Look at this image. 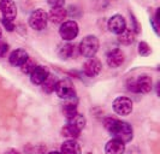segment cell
Segmentation results:
<instances>
[{"label":"cell","mask_w":160,"mask_h":154,"mask_svg":"<svg viewBox=\"0 0 160 154\" xmlns=\"http://www.w3.org/2000/svg\"><path fill=\"white\" fill-rule=\"evenodd\" d=\"M125 152V145L123 141L118 138L110 140L105 146V153L106 154H123Z\"/></svg>","instance_id":"cell-13"},{"label":"cell","mask_w":160,"mask_h":154,"mask_svg":"<svg viewBox=\"0 0 160 154\" xmlns=\"http://www.w3.org/2000/svg\"><path fill=\"white\" fill-rule=\"evenodd\" d=\"M0 11L4 19L13 21L17 16V6L13 0H0Z\"/></svg>","instance_id":"cell-8"},{"label":"cell","mask_w":160,"mask_h":154,"mask_svg":"<svg viewBox=\"0 0 160 154\" xmlns=\"http://www.w3.org/2000/svg\"><path fill=\"white\" fill-rule=\"evenodd\" d=\"M78 32H80V28L75 21L63 22L60 24V28H59V35L65 41H71L73 39H76L78 35Z\"/></svg>","instance_id":"cell-5"},{"label":"cell","mask_w":160,"mask_h":154,"mask_svg":"<svg viewBox=\"0 0 160 154\" xmlns=\"http://www.w3.org/2000/svg\"><path fill=\"white\" fill-rule=\"evenodd\" d=\"M81 131L78 128H76L75 125H72L70 123H68L66 125L63 127V129H62V135L66 137L68 140H76V138L80 136Z\"/></svg>","instance_id":"cell-17"},{"label":"cell","mask_w":160,"mask_h":154,"mask_svg":"<svg viewBox=\"0 0 160 154\" xmlns=\"http://www.w3.org/2000/svg\"><path fill=\"white\" fill-rule=\"evenodd\" d=\"M113 110L119 116H128L132 112V101L127 97H118L113 101Z\"/></svg>","instance_id":"cell-6"},{"label":"cell","mask_w":160,"mask_h":154,"mask_svg":"<svg viewBox=\"0 0 160 154\" xmlns=\"http://www.w3.org/2000/svg\"><path fill=\"white\" fill-rule=\"evenodd\" d=\"M54 92L57 93V95L60 99H63V100H66L69 97H75L73 86H72V83L69 80H62V81L57 82Z\"/></svg>","instance_id":"cell-7"},{"label":"cell","mask_w":160,"mask_h":154,"mask_svg":"<svg viewBox=\"0 0 160 154\" xmlns=\"http://www.w3.org/2000/svg\"><path fill=\"white\" fill-rule=\"evenodd\" d=\"M130 17H131V19H132V23H134V30H135V32H140V27H138V23H137L136 18H135V16L131 13L130 15Z\"/></svg>","instance_id":"cell-27"},{"label":"cell","mask_w":160,"mask_h":154,"mask_svg":"<svg viewBox=\"0 0 160 154\" xmlns=\"http://www.w3.org/2000/svg\"><path fill=\"white\" fill-rule=\"evenodd\" d=\"M48 23L47 12L42 8H38L32 11L29 17V25L34 30H43Z\"/></svg>","instance_id":"cell-4"},{"label":"cell","mask_w":160,"mask_h":154,"mask_svg":"<svg viewBox=\"0 0 160 154\" xmlns=\"http://www.w3.org/2000/svg\"><path fill=\"white\" fill-rule=\"evenodd\" d=\"M58 54L62 59H70L75 54V46L71 43H65V45L59 47Z\"/></svg>","instance_id":"cell-19"},{"label":"cell","mask_w":160,"mask_h":154,"mask_svg":"<svg viewBox=\"0 0 160 154\" xmlns=\"http://www.w3.org/2000/svg\"><path fill=\"white\" fill-rule=\"evenodd\" d=\"M152 78L147 75H141L137 78H130L127 83V87L132 93H149L152 90Z\"/></svg>","instance_id":"cell-2"},{"label":"cell","mask_w":160,"mask_h":154,"mask_svg":"<svg viewBox=\"0 0 160 154\" xmlns=\"http://www.w3.org/2000/svg\"><path fill=\"white\" fill-rule=\"evenodd\" d=\"M62 154H81V147L75 140H66L62 145Z\"/></svg>","instance_id":"cell-16"},{"label":"cell","mask_w":160,"mask_h":154,"mask_svg":"<svg viewBox=\"0 0 160 154\" xmlns=\"http://www.w3.org/2000/svg\"><path fill=\"white\" fill-rule=\"evenodd\" d=\"M104 124H105V128L107 129V131L114 138H118L120 141H123L124 143L132 140L134 130H132L131 125L129 123L108 117V118H106L104 121Z\"/></svg>","instance_id":"cell-1"},{"label":"cell","mask_w":160,"mask_h":154,"mask_svg":"<svg viewBox=\"0 0 160 154\" xmlns=\"http://www.w3.org/2000/svg\"><path fill=\"white\" fill-rule=\"evenodd\" d=\"M8 52V45L5 42H0V58H4Z\"/></svg>","instance_id":"cell-25"},{"label":"cell","mask_w":160,"mask_h":154,"mask_svg":"<svg viewBox=\"0 0 160 154\" xmlns=\"http://www.w3.org/2000/svg\"><path fill=\"white\" fill-rule=\"evenodd\" d=\"M2 24L5 25V28L8 32H12L15 29V24L12 23V21H8V19H2Z\"/></svg>","instance_id":"cell-26"},{"label":"cell","mask_w":160,"mask_h":154,"mask_svg":"<svg viewBox=\"0 0 160 154\" xmlns=\"http://www.w3.org/2000/svg\"><path fill=\"white\" fill-rule=\"evenodd\" d=\"M125 28H127V22H125L124 17L122 16V15H114V16L110 18V21H108V29H110L111 32L116 34V35H119Z\"/></svg>","instance_id":"cell-10"},{"label":"cell","mask_w":160,"mask_h":154,"mask_svg":"<svg viewBox=\"0 0 160 154\" xmlns=\"http://www.w3.org/2000/svg\"><path fill=\"white\" fill-rule=\"evenodd\" d=\"M118 41L123 45H131L135 41V32L132 29H124L118 35Z\"/></svg>","instance_id":"cell-18"},{"label":"cell","mask_w":160,"mask_h":154,"mask_svg":"<svg viewBox=\"0 0 160 154\" xmlns=\"http://www.w3.org/2000/svg\"><path fill=\"white\" fill-rule=\"evenodd\" d=\"M28 58H29V56L24 49L18 48L10 54L8 60H10V64L13 65V66H21V65H23L25 63V60Z\"/></svg>","instance_id":"cell-14"},{"label":"cell","mask_w":160,"mask_h":154,"mask_svg":"<svg viewBox=\"0 0 160 154\" xmlns=\"http://www.w3.org/2000/svg\"><path fill=\"white\" fill-rule=\"evenodd\" d=\"M48 154H62V153H60V152H56V151H54V152H49Z\"/></svg>","instance_id":"cell-29"},{"label":"cell","mask_w":160,"mask_h":154,"mask_svg":"<svg viewBox=\"0 0 160 154\" xmlns=\"http://www.w3.org/2000/svg\"><path fill=\"white\" fill-rule=\"evenodd\" d=\"M151 47L148 46V43L147 42H144V41H141L140 43H138V53L142 56V57H147V56H149L151 54Z\"/></svg>","instance_id":"cell-22"},{"label":"cell","mask_w":160,"mask_h":154,"mask_svg":"<svg viewBox=\"0 0 160 154\" xmlns=\"http://www.w3.org/2000/svg\"><path fill=\"white\" fill-rule=\"evenodd\" d=\"M101 71V63L98 58H88V60L84 63L83 66V72L86 73L88 77H95Z\"/></svg>","instance_id":"cell-9"},{"label":"cell","mask_w":160,"mask_h":154,"mask_svg":"<svg viewBox=\"0 0 160 154\" xmlns=\"http://www.w3.org/2000/svg\"><path fill=\"white\" fill-rule=\"evenodd\" d=\"M35 66H36V65L34 64V62H32L30 58H28V59L25 60V63H24L23 65H21L22 71H23L24 73H30Z\"/></svg>","instance_id":"cell-23"},{"label":"cell","mask_w":160,"mask_h":154,"mask_svg":"<svg viewBox=\"0 0 160 154\" xmlns=\"http://www.w3.org/2000/svg\"><path fill=\"white\" fill-rule=\"evenodd\" d=\"M0 37H1V29H0Z\"/></svg>","instance_id":"cell-30"},{"label":"cell","mask_w":160,"mask_h":154,"mask_svg":"<svg viewBox=\"0 0 160 154\" xmlns=\"http://www.w3.org/2000/svg\"><path fill=\"white\" fill-rule=\"evenodd\" d=\"M6 154H19L17 151H15V149H10V151H8V153Z\"/></svg>","instance_id":"cell-28"},{"label":"cell","mask_w":160,"mask_h":154,"mask_svg":"<svg viewBox=\"0 0 160 154\" xmlns=\"http://www.w3.org/2000/svg\"><path fill=\"white\" fill-rule=\"evenodd\" d=\"M57 82H58V81H57V78L54 77V76L48 75L47 78H46V80L43 81V83L41 84V86H42V90H43L45 93H47V94L52 93V92H54Z\"/></svg>","instance_id":"cell-20"},{"label":"cell","mask_w":160,"mask_h":154,"mask_svg":"<svg viewBox=\"0 0 160 154\" xmlns=\"http://www.w3.org/2000/svg\"><path fill=\"white\" fill-rule=\"evenodd\" d=\"M68 123H70L72 125H75L76 128L82 130L84 128V125H86V118H84V116H82V114L77 112L76 114H73L71 118L68 119Z\"/></svg>","instance_id":"cell-21"},{"label":"cell","mask_w":160,"mask_h":154,"mask_svg":"<svg viewBox=\"0 0 160 154\" xmlns=\"http://www.w3.org/2000/svg\"><path fill=\"white\" fill-rule=\"evenodd\" d=\"M47 2L51 7H63L65 0H47Z\"/></svg>","instance_id":"cell-24"},{"label":"cell","mask_w":160,"mask_h":154,"mask_svg":"<svg viewBox=\"0 0 160 154\" xmlns=\"http://www.w3.org/2000/svg\"><path fill=\"white\" fill-rule=\"evenodd\" d=\"M48 75H49V72L45 66H35L30 72V81H32V84L41 86L43 83V81L47 78Z\"/></svg>","instance_id":"cell-11"},{"label":"cell","mask_w":160,"mask_h":154,"mask_svg":"<svg viewBox=\"0 0 160 154\" xmlns=\"http://www.w3.org/2000/svg\"><path fill=\"white\" fill-rule=\"evenodd\" d=\"M106 62H107V65H108L110 67H113V69L119 67L120 65L124 63V53L118 48L112 49V51L107 54Z\"/></svg>","instance_id":"cell-12"},{"label":"cell","mask_w":160,"mask_h":154,"mask_svg":"<svg viewBox=\"0 0 160 154\" xmlns=\"http://www.w3.org/2000/svg\"><path fill=\"white\" fill-rule=\"evenodd\" d=\"M47 16H48V19L52 23L60 24V23L64 22V19L66 18L68 13H66V10H64L63 7H52Z\"/></svg>","instance_id":"cell-15"},{"label":"cell","mask_w":160,"mask_h":154,"mask_svg":"<svg viewBox=\"0 0 160 154\" xmlns=\"http://www.w3.org/2000/svg\"><path fill=\"white\" fill-rule=\"evenodd\" d=\"M99 49V39L94 35L86 36L80 43V53L86 58H92Z\"/></svg>","instance_id":"cell-3"}]
</instances>
